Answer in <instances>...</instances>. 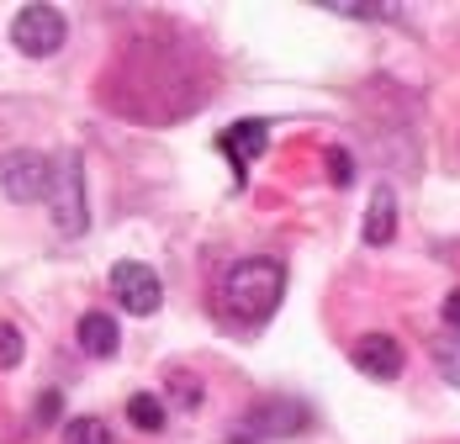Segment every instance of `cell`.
I'll return each instance as SVG.
<instances>
[{
  "label": "cell",
  "mask_w": 460,
  "mask_h": 444,
  "mask_svg": "<svg viewBox=\"0 0 460 444\" xmlns=\"http://www.w3.org/2000/svg\"><path fill=\"white\" fill-rule=\"evenodd\" d=\"M217 143H223V154L233 159V170L243 175V170H249V164L265 154V143H270V128H265V122H233L228 133L217 138Z\"/></svg>",
  "instance_id": "ba28073f"
},
{
  "label": "cell",
  "mask_w": 460,
  "mask_h": 444,
  "mask_svg": "<svg viewBox=\"0 0 460 444\" xmlns=\"http://www.w3.org/2000/svg\"><path fill=\"white\" fill-rule=\"evenodd\" d=\"M64 444H111V429L101 418H69L64 423Z\"/></svg>",
  "instance_id": "5bb4252c"
},
{
  "label": "cell",
  "mask_w": 460,
  "mask_h": 444,
  "mask_svg": "<svg viewBox=\"0 0 460 444\" xmlns=\"http://www.w3.org/2000/svg\"><path fill=\"white\" fill-rule=\"evenodd\" d=\"M280 291H286V270H280V260H270V254L238 260V265L223 275V302H228V312L243 317V323L270 317L276 302H280Z\"/></svg>",
  "instance_id": "6da1fadb"
},
{
  "label": "cell",
  "mask_w": 460,
  "mask_h": 444,
  "mask_svg": "<svg viewBox=\"0 0 460 444\" xmlns=\"http://www.w3.org/2000/svg\"><path fill=\"white\" fill-rule=\"evenodd\" d=\"M445 323H450V333H460V286L445 297Z\"/></svg>",
  "instance_id": "e0dca14e"
},
{
  "label": "cell",
  "mask_w": 460,
  "mask_h": 444,
  "mask_svg": "<svg viewBox=\"0 0 460 444\" xmlns=\"http://www.w3.org/2000/svg\"><path fill=\"white\" fill-rule=\"evenodd\" d=\"M429 355H434V370L460 392V333H434L429 339Z\"/></svg>",
  "instance_id": "4fadbf2b"
},
{
  "label": "cell",
  "mask_w": 460,
  "mask_h": 444,
  "mask_svg": "<svg viewBox=\"0 0 460 444\" xmlns=\"http://www.w3.org/2000/svg\"><path fill=\"white\" fill-rule=\"evenodd\" d=\"M22 355H27V350H22V328L0 317V370H16V365H22Z\"/></svg>",
  "instance_id": "9a60e30c"
},
{
  "label": "cell",
  "mask_w": 460,
  "mask_h": 444,
  "mask_svg": "<svg viewBox=\"0 0 460 444\" xmlns=\"http://www.w3.org/2000/svg\"><path fill=\"white\" fill-rule=\"evenodd\" d=\"M53 413H58V397H53V392H43V402H38V423H48Z\"/></svg>",
  "instance_id": "ac0fdd59"
},
{
  "label": "cell",
  "mask_w": 460,
  "mask_h": 444,
  "mask_svg": "<svg viewBox=\"0 0 460 444\" xmlns=\"http://www.w3.org/2000/svg\"><path fill=\"white\" fill-rule=\"evenodd\" d=\"M349 360L366 370L370 381H397V376H402V365H408L402 344H397L392 333H360V339L349 344Z\"/></svg>",
  "instance_id": "52a82bcc"
},
{
  "label": "cell",
  "mask_w": 460,
  "mask_h": 444,
  "mask_svg": "<svg viewBox=\"0 0 460 444\" xmlns=\"http://www.w3.org/2000/svg\"><path fill=\"white\" fill-rule=\"evenodd\" d=\"M228 444H254V440H228Z\"/></svg>",
  "instance_id": "d6986e66"
},
{
  "label": "cell",
  "mask_w": 460,
  "mask_h": 444,
  "mask_svg": "<svg viewBox=\"0 0 460 444\" xmlns=\"http://www.w3.org/2000/svg\"><path fill=\"white\" fill-rule=\"evenodd\" d=\"M53 218L58 233H85V185H80V154H64L53 170Z\"/></svg>",
  "instance_id": "5b68a950"
},
{
  "label": "cell",
  "mask_w": 460,
  "mask_h": 444,
  "mask_svg": "<svg viewBox=\"0 0 460 444\" xmlns=\"http://www.w3.org/2000/svg\"><path fill=\"white\" fill-rule=\"evenodd\" d=\"M201 397H207V392H201V376H190V370H181V365H175V370H164V402H170V407L196 413Z\"/></svg>",
  "instance_id": "7c38bea8"
},
{
  "label": "cell",
  "mask_w": 460,
  "mask_h": 444,
  "mask_svg": "<svg viewBox=\"0 0 460 444\" xmlns=\"http://www.w3.org/2000/svg\"><path fill=\"white\" fill-rule=\"evenodd\" d=\"M53 159L38 154V148H11V154H0V191L11 196V201H53Z\"/></svg>",
  "instance_id": "7a4b0ae2"
},
{
  "label": "cell",
  "mask_w": 460,
  "mask_h": 444,
  "mask_svg": "<svg viewBox=\"0 0 460 444\" xmlns=\"http://www.w3.org/2000/svg\"><path fill=\"white\" fill-rule=\"evenodd\" d=\"M111 291H117V302L133 312V317H148V312H159V275L143 265V260H117L111 270Z\"/></svg>",
  "instance_id": "8992f818"
},
{
  "label": "cell",
  "mask_w": 460,
  "mask_h": 444,
  "mask_svg": "<svg viewBox=\"0 0 460 444\" xmlns=\"http://www.w3.org/2000/svg\"><path fill=\"white\" fill-rule=\"evenodd\" d=\"M117 344H122V333H117V317L111 312H85L80 317V350L91 360H111Z\"/></svg>",
  "instance_id": "30bf717a"
},
{
  "label": "cell",
  "mask_w": 460,
  "mask_h": 444,
  "mask_svg": "<svg viewBox=\"0 0 460 444\" xmlns=\"http://www.w3.org/2000/svg\"><path fill=\"white\" fill-rule=\"evenodd\" d=\"M64 11H53V5H22L16 16H11V43L22 48L27 58H48V53H58L64 48Z\"/></svg>",
  "instance_id": "277c9868"
},
{
  "label": "cell",
  "mask_w": 460,
  "mask_h": 444,
  "mask_svg": "<svg viewBox=\"0 0 460 444\" xmlns=\"http://www.w3.org/2000/svg\"><path fill=\"white\" fill-rule=\"evenodd\" d=\"M164 413H170V402L159 397V392H133L128 397V423L143 429V434H159L164 429Z\"/></svg>",
  "instance_id": "8fae6325"
},
{
  "label": "cell",
  "mask_w": 460,
  "mask_h": 444,
  "mask_svg": "<svg viewBox=\"0 0 460 444\" xmlns=\"http://www.w3.org/2000/svg\"><path fill=\"white\" fill-rule=\"evenodd\" d=\"M323 164H328V180H333V185H349V180H355V164H349V154H344V148H328V154H323Z\"/></svg>",
  "instance_id": "2e32d148"
},
{
  "label": "cell",
  "mask_w": 460,
  "mask_h": 444,
  "mask_svg": "<svg viewBox=\"0 0 460 444\" xmlns=\"http://www.w3.org/2000/svg\"><path fill=\"white\" fill-rule=\"evenodd\" d=\"M360 233H366V244H376V249L397 238V196H392V185H376V191H370L366 227H360Z\"/></svg>",
  "instance_id": "9c48e42d"
},
{
  "label": "cell",
  "mask_w": 460,
  "mask_h": 444,
  "mask_svg": "<svg viewBox=\"0 0 460 444\" xmlns=\"http://www.w3.org/2000/svg\"><path fill=\"white\" fill-rule=\"evenodd\" d=\"M307 429H313V407L296 397H265L238 418V440H260V434L286 440V434H307Z\"/></svg>",
  "instance_id": "3957f363"
}]
</instances>
